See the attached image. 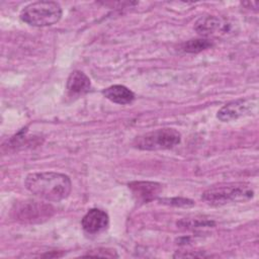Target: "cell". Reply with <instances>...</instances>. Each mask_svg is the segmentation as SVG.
Segmentation results:
<instances>
[{
    "label": "cell",
    "instance_id": "1",
    "mask_svg": "<svg viewBox=\"0 0 259 259\" xmlns=\"http://www.w3.org/2000/svg\"><path fill=\"white\" fill-rule=\"evenodd\" d=\"M25 188L38 198L60 201L67 198L72 189L70 178L58 172H36L26 176Z\"/></svg>",
    "mask_w": 259,
    "mask_h": 259
},
{
    "label": "cell",
    "instance_id": "2",
    "mask_svg": "<svg viewBox=\"0 0 259 259\" xmlns=\"http://www.w3.org/2000/svg\"><path fill=\"white\" fill-rule=\"evenodd\" d=\"M253 194L254 191L250 184L233 182L210 186L202 193L201 198L207 204L218 206L249 200L253 197Z\"/></svg>",
    "mask_w": 259,
    "mask_h": 259
},
{
    "label": "cell",
    "instance_id": "3",
    "mask_svg": "<svg viewBox=\"0 0 259 259\" xmlns=\"http://www.w3.org/2000/svg\"><path fill=\"white\" fill-rule=\"evenodd\" d=\"M62 17V8L55 1H37L28 4L20 12V19L31 26H50Z\"/></svg>",
    "mask_w": 259,
    "mask_h": 259
},
{
    "label": "cell",
    "instance_id": "4",
    "mask_svg": "<svg viewBox=\"0 0 259 259\" xmlns=\"http://www.w3.org/2000/svg\"><path fill=\"white\" fill-rule=\"evenodd\" d=\"M181 141V135L178 131L171 127L159 128L137 137L134 146L140 150L156 151L171 149Z\"/></svg>",
    "mask_w": 259,
    "mask_h": 259
},
{
    "label": "cell",
    "instance_id": "5",
    "mask_svg": "<svg viewBox=\"0 0 259 259\" xmlns=\"http://www.w3.org/2000/svg\"><path fill=\"white\" fill-rule=\"evenodd\" d=\"M55 212V208L44 201L22 200L14 203L11 214L12 218L20 223L37 224L49 220Z\"/></svg>",
    "mask_w": 259,
    "mask_h": 259
},
{
    "label": "cell",
    "instance_id": "6",
    "mask_svg": "<svg viewBox=\"0 0 259 259\" xmlns=\"http://www.w3.org/2000/svg\"><path fill=\"white\" fill-rule=\"evenodd\" d=\"M256 108V99L240 98L225 104L217 114V117L222 121H233L240 117L249 115Z\"/></svg>",
    "mask_w": 259,
    "mask_h": 259
},
{
    "label": "cell",
    "instance_id": "7",
    "mask_svg": "<svg viewBox=\"0 0 259 259\" xmlns=\"http://www.w3.org/2000/svg\"><path fill=\"white\" fill-rule=\"evenodd\" d=\"M109 224L108 214L99 208H91L83 217L81 225L87 234L95 235L105 231Z\"/></svg>",
    "mask_w": 259,
    "mask_h": 259
},
{
    "label": "cell",
    "instance_id": "8",
    "mask_svg": "<svg viewBox=\"0 0 259 259\" xmlns=\"http://www.w3.org/2000/svg\"><path fill=\"white\" fill-rule=\"evenodd\" d=\"M133 196L138 202L147 203L154 200L162 191V185L150 181H134L128 183Z\"/></svg>",
    "mask_w": 259,
    "mask_h": 259
},
{
    "label": "cell",
    "instance_id": "9",
    "mask_svg": "<svg viewBox=\"0 0 259 259\" xmlns=\"http://www.w3.org/2000/svg\"><path fill=\"white\" fill-rule=\"evenodd\" d=\"M194 29L201 35L208 36L224 32L227 29V23L220 17L214 15H204L197 19Z\"/></svg>",
    "mask_w": 259,
    "mask_h": 259
},
{
    "label": "cell",
    "instance_id": "10",
    "mask_svg": "<svg viewBox=\"0 0 259 259\" xmlns=\"http://www.w3.org/2000/svg\"><path fill=\"white\" fill-rule=\"evenodd\" d=\"M102 94L110 101L117 104H128L135 99V94L123 85H113L105 88Z\"/></svg>",
    "mask_w": 259,
    "mask_h": 259
},
{
    "label": "cell",
    "instance_id": "11",
    "mask_svg": "<svg viewBox=\"0 0 259 259\" xmlns=\"http://www.w3.org/2000/svg\"><path fill=\"white\" fill-rule=\"evenodd\" d=\"M91 82L89 77L82 71H73L67 80V89L76 94L86 93L90 90Z\"/></svg>",
    "mask_w": 259,
    "mask_h": 259
},
{
    "label": "cell",
    "instance_id": "12",
    "mask_svg": "<svg viewBox=\"0 0 259 259\" xmlns=\"http://www.w3.org/2000/svg\"><path fill=\"white\" fill-rule=\"evenodd\" d=\"M211 46H212L211 41L206 38H194L184 42L181 47V50L185 53L196 54L210 48Z\"/></svg>",
    "mask_w": 259,
    "mask_h": 259
},
{
    "label": "cell",
    "instance_id": "13",
    "mask_svg": "<svg viewBox=\"0 0 259 259\" xmlns=\"http://www.w3.org/2000/svg\"><path fill=\"white\" fill-rule=\"evenodd\" d=\"M84 256H93V257H117L118 255L114 250H108V249H97V250H92L88 252Z\"/></svg>",
    "mask_w": 259,
    "mask_h": 259
}]
</instances>
